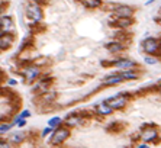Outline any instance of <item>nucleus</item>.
<instances>
[{
    "label": "nucleus",
    "mask_w": 161,
    "mask_h": 148,
    "mask_svg": "<svg viewBox=\"0 0 161 148\" xmlns=\"http://www.w3.org/2000/svg\"><path fill=\"white\" fill-rule=\"evenodd\" d=\"M68 136H70V131H68L67 128H57V129L54 131V134H52V136H51V144L52 145L63 144Z\"/></svg>",
    "instance_id": "f257e3e1"
},
{
    "label": "nucleus",
    "mask_w": 161,
    "mask_h": 148,
    "mask_svg": "<svg viewBox=\"0 0 161 148\" xmlns=\"http://www.w3.org/2000/svg\"><path fill=\"white\" fill-rule=\"evenodd\" d=\"M26 16H28V19H31L32 22H38L41 17H42V10H41V7H39L38 4H29L28 6V9H26Z\"/></svg>",
    "instance_id": "f03ea898"
},
{
    "label": "nucleus",
    "mask_w": 161,
    "mask_h": 148,
    "mask_svg": "<svg viewBox=\"0 0 161 148\" xmlns=\"http://www.w3.org/2000/svg\"><path fill=\"white\" fill-rule=\"evenodd\" d=\"M13 42H15V36L12 34H9V32L0 34V51L9 50L13 45Z\"/></svg>",
    "instance_id": "7ed1b4c3"
},
{
    "label": "nucleus",
    "mask_w": 161,
    "mask_h": 148,
    "mask_svg": "<svg viewBox=\"0 0 161 148\" xmlns=\"http://www.w3.org/2000/svg\"><path fill=\"white\" fill-rule=\"evenodd\" d=\"M158 47H160V44L155 38H148L145 39L144 42H142V50L145 52H148V54H154V52H157L158 51Z\"/></svg>",
    "instance_id": "20e7f679"
},
{
    "label": "nucleus",
    "mask_w": 161,
    "mask_h": 148,
    "mask_svg": "<svg viewBox=\"0 0 161 148\" xmlns=\"http://www.w3.org/2000/svg\"><path fill=\"white\" fill-rule=\"evenodd\" d=\"M39 73L41 71H39V68L36 65H29V67H26L23 70V77H25V80L28 83H31V81H34L39 76Z\"/></svg>",
    "instance_id": "39448f33"
},
{
    "label": "nucleus",
    "mask_w": 161,
    "mask_h": 148,
    "mask_svg": "<svg viewBox=\"0 0 161 148\" xmlns=\"http://www.w3.org/2000/svg\"><path fill=\"white\" fill-rule=\"evenodd\" d=\"M106 103L112 109H122L123 106L126 105V99L123 98V96H115V98L107 99Z\"/></svg>",
    "instance_id": "423d86ee"
},
{
    "label": "nucleus",
    "mask_w": 161,
    "mask_h": 148,
    "mask_svg": "<svg viewBox=\"0 0 161 148\" xmlns=\"http://www.w3.org/2000/svg\"><path fill=\"white\" fill-rule=\"evenodd\" d=\"M13 29V19L10 16L0 17V31L2 32H10Z\"/></svg>",
    "instance_id": "0eeeda50"
},
{
    "label": "nucleus",
    "mask_w": 161,
    "mask_h": 148,
    "mask_svg": "<svg viewBox=\"0 0 161 148\" xmlns=\"http://www.w3.org/2000/svg\"><path fill=\"white\" fill-rule=\"evenodd\" d=\"M113 13L116 17H131L134 10H132L129 6H119V7L115 9Z\"/></svg>",
    "instance_id": "6e6552de"
},
{
    "label": "nucleus",
    "mask_w": 161,
    "mask_h": 148,
    "mask_svg": "<svg viewBox=\"0 0 161 148\" xmlns=\"http://www.w3.org/2000/svg\"><path fill=\"white\" fill-rule=\"evenodd\" d=\"M141 136H142V140L144 141L149 142V141H154L155 138H157V131L153 129V128H149V129H145V131L141 134Z\"/></svg>",
    "instance_id": "1a4fd4ad"
},
{
    "label": "nucleus",
    "mask_w": 161,
    "mask_h": 148,
    "mask_svg": "<svg viewBox=\"0 0 161 148\" xmlns=\"http://www.w3.org/2000/svg\"><path fill=\"white\" fill-rule=\"evenodd\" d=\"M83 122V118L78 116V115H70L67 119H65V123H67L68 127H77V125H80Z\"/></svg>",
    "instance_id": "9d476101"
},
{
    "label": "nucleus",
    "mask_w": 161,
    "mask_h": 148,
    "mask_svg": "<svg viewBox=\"0 0 161 148\" xmlns=\"http://www.w3.org/2000/svg\"><path fill=\"white\" fill-rule=\"evenodd\" d=\"M125 79L122 77V74L119 73V74H113V76L107 77V79H105V84H116V83H121V81H123Z\"/></svg>",
    "instance_id": "9b49d317"
},
{
    "label": "nucleus",
    "mask_w": 161,
    "mask_h": 148,
    "mask_svg": "<svg viewBox=\"0 0 161 148\" xmlns=\"http://www.w3.org/2000/svg\"><path fill=\"white\" fill-rule=\"evenodd\" d=\"M23 140H25V134H23V132H15V134H12L10 138H9V141H10L12 144H21Z\"/></svg>",
    "instance_id": "f8f14e48"
},
{
    "label": "nucleus",
    "mask_w": 161,
    "mask_h": 148,
    "mask_svg": "<svg viewBox=\"0 0 161 148\" xmlns=\"http://www.w3.org/2000/svg\"><path fill=\"white\" fill-rule=\"evenodd\" d=\"M115 65H116L118 68L128 70V68L134 67V65H135V63H132V61H129V60H121V61H116V63H115Z\"/></svg>",
    "instance_id": "ddd939ff"
},
{
    "label": "nucleus",
    "mask_w": 161,
    "mask_h": 148,
    "mask_svg": "<svg viewBox=\"0 0 161 148\" xmlns=\"http://www.w3.org/2000/svg\"><path fill=\"white\" fill-rule=\"evenodd\" d=\"M112 110H113V109H112V107L107 105L106 102L97 106V112H99L100 115H109V113H112Z\"/></svg>",
    "instance_id": "4468645a"
},
{
    "label": "nucleus",
    "mask_w": 161,
    "mask_h": 148,
    "mask_svg": "<svg viewBox=\"0 0 161 148\" xmlns=\"http://www.w3.org/2000/svg\"><path fill=\"white\" fill-rule=\"evenodd\" d=\"M81 3L84 4L86 7H99L100 4H102V2L100 0H81Z\"/></svg>",
    "instance_id": "2eb2a0df"
},
{
    "label": "nucleus",
    "mask_w": 161,
    "mask_h": 148,
    "mask_svg": "<svg viewBox=\"0 0 161 148\" xmlns=\"http://www.w3.org/2000/svg\"><path fill=\"white\" fill-rule=\"evenodd\" d=\"M106 48L110 51V52H119V51L123 50V47L121 45V44H118V42H110V44H107Z\"/></svg>",
    "instance_id": "dca6fc26"
},
{
    "label": "nucleus",
    "mask_w": 161,
    "mask_h": 148,
    "mask_svg": "<svg viewBox=\"0 0 161 148\" xmlns=\"http://www.w3.org/2000/svg\"><path fill=\"white\" fill-rule=\"evenodd\" d=\"M116 25H118L119 28H126V26L131 25V21H129V17H118Z\"/></svg>",
    "instance_id": "f3484780"
},
{
    "label": "nucleus",
    "mask_w": 161,
    "mask_h": 148,
    "mask_svg": "<svg viewBox=\"0 0 161 148\" xmlns=\"http://www.w3.org/2000/svg\"><path fill=\"white\" fill-rule=\"evenodd\" d=\"M121 74H122V77L125 79V80H135L136 77H138L135 73H134V71H129V70H125V71H122Z\"/></svg>",
    "instance_id": "a211bd4d"
},
{
    "label": "nucleus",
    "mask_w": 161,
    "mask_h": 148,
    "mask_svg": "<svg viewBox=\"0 0 161 148\" xmlns=\"http://www.w3.org/2000/svg\"><path fill=\"white\" fill-rule=\"evenodd\" d=\"M63 122V121H61V119L59 118H52L51 121H50V122H48V125H50V127L51 128H57L59 125V123Z\"/></svg>",
    "instance_id": "6ab92c4d"
},
{
    "label": "nucleus",
    "mask_w": 161,
    "mask_h": 148,
    "mask_svg": "<svg viewBox=\"0 0 161 148\" xmlns=\"http://www.w3.org/2000/svg\"><path fill=\"white\" fill-rule=\"evenodd\" d=\"M145 63H147V64H155V63H157V61H155V60H154V58H149V57H145Z\"/></svg>",
    "instance_id": "aec40b11"
},
{
    "label": "nucleus",
    "mask_w": 161,
    "mask_h": 148,
    "mask_svg": "<svg viewBox=\"0 0 161 148\" xmlns=\"http://www.w3.org/2000/svg\"><path fill=\"white\" fill-rule=\"evenodd\" d=\"M29 115H31V112H29V110H23V112H22V113H21V118H28Z\"/></svg>",
    "instance_id": "412c9836"
},
{
    "label": "nucleus",
    "mask_w": 161,
    "mask_h": 148,
    "mask_svg": "<svg viewBox=\"0 0 161 148\" xmlns=\"http://www.w3.org/2000/svg\"><path fill=\"white\" fill-rule=\"evenodd\" d=\"M26 121H23V118H19V122H17V127H25Z\"/></svg>",
    "instance_id": "4be33fe9"
},
{
    "label": "nucleus",
    "mask_w": 161,
    "mask_h": 148,
    "mask_svg": "<svg viewBox=\"0 0 161 148\" xmlns=\"http://www.w3.org/2000/svg\"><path fill=\"white\" fill-rule=\"evenodd\" d=\"M50 132H51V127H50V128H45V129L42 131V136H47Z\"/></svg>",
    "instance_id": "5701e85b"
},
{
    "label": "nucleus",
    "mask_w": 161,
    "mask_h": 148,
    "mask_svg": "<svg viewBox=\"0 0 161 148\" xmlns=\"http://www.w3.org/2000/svg\"><path fill=\"white\" fill-rule=\"evenodd\" d=\"M4 9H6V3H4V2H3V3H0V13L3 12Z\"/></svg>",
    "instance_id": "b1692460"
},
{
    "label": "nucleus",
    "mask_w": 161,
    "mask_h": 148,
    "mask_svg": "<svg viewBox=\"0 0 161 148\" xmlns=\"http://www.w3.org/2000/svg\"><path fill=\"white\" fill-rule=\"evenodd\" d=\"M0 147H9V144L4 142V141H0Z\"/></svg>",
    "instance_id": "393cba45"
}]
</instances>
